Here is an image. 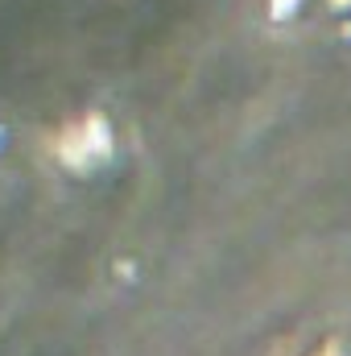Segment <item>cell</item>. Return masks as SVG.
Returning a JSON list of instances; mask_svg holds the SVG:
<instances>
[{
	"instance_id": "obj_1",
	"label": "cell",
	"mask_w": 351,
	"mask_h": 356,
	"mask_svg": "<svg viewBox=\"0 0 351 356\" xmlns=\"http://www.w3.org/2000/svg\"><path fill=\"white\" fill-rule=\"evenodd\" d=\"M331 13H339V17H351V0H331Z\"/></svg>"
}]
</instances>
